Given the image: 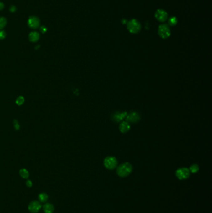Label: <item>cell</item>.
Returning a JSON list of instances; mask_svg holds the SVG:
<instances>
[{
    "mask_svg": "<svg viewBox=\"0 0 212 213\" xmlns=\"http://www.w3.org/2000/svg\"><path fill=\"white\" fill-rule=\"evenodd\" d=\"M132 171V165L129 163H124L117 167L116 173L119 176L122 178H125L129 176L131 173Z\"/></svg>",
    "mask_w": 212,
    "mask_h": 213,
    "instance_id": "obj_1",
    "label": "cell"
},
{
    "mask_svg": "<svg viewBox=\"0 0 212 213\" xmlns=\"http://www.w3.org/2000/svg\"><path fill=\"white\" fill-rule=\"evenodd\" d=\"M127 29L131 33L136 34L140 31L141 26L137 20L132 19L127 23Z\"/></svg>",
    "mask_w": 212,
    "mask_h": 213,
    "instance_id": "obj_2",
    "label": "cell"
},
{
    "mask_svg": "<svg viewBox=\"0 0 212 213\" xmlns=\"http://www.w3.org/2000/svg\"><path fill=\"white\" fill-rule=\"evenodd\" d=\"M117 159L114 157H107L104 160V166L108 170H114L117 167Z\"/></svg>",
    "mask_w": 212,
    "mask_h": 213,
    "instance_id": "obj_3",
    "label": "cell"
},
{
    "mask_svg": "<svg viewBox=\"0 0 212 213\" xmlns=\"http://www.w3.org/2000/svg\"><path fill=\"white\" fill-rule=\"evenodd\" d=\"M158 34L163 39H167L171 34L169 26L166 24H161L158 28Z\"/></svg>",
    "mask_w": 212,
    "mask_h": 213,
    "instance_id": "obj_4",
    "label": "cell"
},
{
    "mask_svg": "<svg viewBox=\"0 0 212 213\" xmlns=\"http://www.w3.org/2000/svg\"><path fill=\"white\" fill-rule=\"evenodd\" d=\"M28 26L33 29H36L41 26V21L38 16H31L28 20Z\"/></svg>",
    "mask_w": 212,
    "mask_h": 213,
    "instance_id": "obj_5",
    "label": "cell"
},
{
    "mask_svg": "<svg viewBox=\"0 0 212 213\" xmlns=\"http://www.w3.org/2000/svg\"><path fill=\"white\" fill-rule=\"evenodd\" d=\"M175 175L180 180H184L189 178L190 175V171L187 168H180L175 172Z\"/></svg>",
    "mask_w": 212,
    "mask_h": 213,
    "instance_id": "obj_6",
    "label": "cell"
},
{
    "mask_svg": "<svg viewBox=\"0 0 212 213\" xmlns=\"http://www.w3.org/2000/svg\"><path fill=\"white\" fill-rule=\"evenodd\" d=\"M125 119L128 123L136 124L141 120V115L138 112H131L129 114L127 115Z\"/></svg>",
    "mask_w": 212,
    "mask_h": 213,
    "instance_id": "obj_7",
    "label": "cell"
},
{
    "mask_svg": "<svg viewBox=\"0 0 212 213\" xmlns=\"http://www.w3.org/2000/svg\"><path fill=\"white\" fill-rule=\"evenodd\" d=\"M156 18L160 22H164L168 19V13L164 9H158L155 13Z\"/></svg>",
    "mask_w": 212,
    "mask_h": 213,
    "instance_id": "obj_8",
    "label": "cell"
},
{
    "mask_svg": "<svg viewBox=\"0 0 212 213\" xmlns=\"http://www.w3.org/2000/svg\"><path fill=\"white\" fill-rule=\"evenodd\" d=\"M41 205L40 202L38 201H33L31 202L28 206L29 211L32 213H38L41 209Z\"/></svg>",
    "mask_w": 212,
    "mask_h": 213,
    "instance_id": "obj_9",
    "label": "cell"
},
{
    "mask_svg": "<svg viewBox=\"0 0 212 213\" xmlns=\"http://www.w3.org/2000/svg\"><path fill=\"white\" fill-rule=\"evenodd\" d=\"M127 114V112H116L113 114L111 119L115 122H120L122 120L125 119Z\"/></svg>",
    "mask_w": 212,
    "mask_h": 213,
    "instance_id": "obj_10",
    "label": "cell"
},
{
    "mask_svg": "<svg viewBox=\"0 0 212 213\" xmlns=\"http://www.w3.org/2000/svg\"><path fill=\"white\" fill-rule=\"evenodd\" d=\"M40 39V34L37 31H32L29 35V40L32 43H36Z\"/></svg>",
    "mask_w": 212,
    "mask_h": 213,
    "instance_id": "obj_11",
    "label": "cell"
},
{
    "mask_svg": "<svg viewBox=\"0 0 212 213\" xmlns=\"http://www.w3.org/2000/svg\"><path fill=\"white\" fill-rule=\"evenodd\" d=\"M131 128V126L129 123H128L127 121L125 122H123L120 124V126H119V129L120 131L122 133H126L129 131Z\"/></svg>",
    "mask_w": 212,
    "mask_h": 213,
    "instance_id": "obj_12",
    "label": "cell"
},
{
    "mask_svg": "<svg viewBox=\"0 0 212 213\" xmlns=\"http://www.w3.org/2000/svg\"><path fill=\"white\" fill-rule=\"evenodd\" d=\"M43 210L45 213H53L54 211V206L50 203H45L43 206Z\"/></svg>",
    "mask_w": 212,
    "mask_h": 213,
    "instance_id": "obj_13",
    "label": "cell"
},
{
    "mask_svg": "<svg viewBox=\"0 0 212 213\" xmlns=\"http://www.w3.org/2000/svg\"><path fill=\"white\" fill-rule=\"evenodd\" d=\"M19 174L24 179H28L29 176V173L26 169H21L19 171Z\"/></svg>",
    "mask_w": 212,
    "mask_h": 213,
    "instance_id": "obj_14",
    "label": "cell"
},
{
    "mask_svg": "<svg viewBox=\"0 0 212 213\" xmlns=\"http://www.w3.org/2000/svg\"><path fill=\"white\" fill-rule=\"evenodd\" d=\"M7 24V19L5 17L0 16V30L4 29Z\"/></svg>",
    "mask_w": 212,
    "mask_h": 213,
    "instance_id": "obj_15",
    "label": "cell"
},
{
    "mask_svg": "<svg viewBox=\"0 0 212 213\" xmlns=\"http://www.w3.org/2000/svg\"><path fill=\"white\" fill-rule=\"evenodd\" d=\"M38 198H39V201L41 202L45 203L48 200V195L46 193H40L39 194Z\"/></svg>",
    "mask_w": 212,
    "mask_h": 213,
    "instance_id": "obj_16",
    "label": "cell"
},
{
    "mask_svg": "<svg viewBox=\"0 0 212 213\" xmlns=\"http://www.w3.org/2000/svg\"><path fill=\"white\" fill-rule=\"evenodd\" d=\"M189 170L192 173H195L198 172L199 170V167L197 164H193V165H192L190 166Z\"/></svg>",
    "mask_w": 212,
    "mask_h": 213,
    "instance_id": "obj_17",
    "label": "cell"
},
{
    "mask_svg": "<svg viewBox=\"0 0 212 213\" xmlns=\"http://www.w3.org/2000/svg\"><path fill=\"white\" fill-rule=\"evenodd\" d=\"M177 23V19L175 16L170 17L169 19V24L170 26H175Z\"/></svg>",
    "mask_w": 212,
    "mask_h": 213,
    "instance_id": "obj_18",
    "label": "cell"
},
{
    "mask_svg": "<svg viewBox=\"0 0 212 213\" xmlns=\"http://www.w3.org/2000/svg\"><path fill=\"white\" fill-rule=\"evenodd\" d=\"M24 102V98L23 96H19L17 98L16 103L18 105H22Z\"/></svg>",
    "mask_w": 212,
    "mask_h": 213,
    "instance_id": "obj_19",
    "label": "cell"
},
{
    "mask_svg": "<svg viewBox=\"0 0 212 213\" xmlns=\"http://www.w3.org/2000/svg\"><path fill=\"white\" fill-rule=\"evenodd\" d=\"M6 36V33L3 30H0V40H4Z\"/></svg>",
    "mask_w": 212,
    "mask_h": 213,
    "instance_id": "obj_20",
    "label": "cell"
},
{
    "mask_svg": "<svg viewBox=\"0 0 212 213\" xmlns=\"http://www.w3.org/2000/svg\"><path fill=\"white\" fill-rule=\"evenodd\" d=\"M40 31L43 33V34H44V33H45L46 32H47V28L45 26H40Z\"/></svg>",
    "mask_w": 212,
    "mask_h": 213,
    "instance_id": "obj_21",
    "label": "cell"
},
{
    "mask_svg": "<svg viewBox=\"0 0 212 213\" xmlns=\"http://www.w3.org/2000/svg\"><path fill=\"white\" fill-rule=\"evenodd\" d=\"M16 9H17L16 6H15L14 5H12L9 8V11L11 12V13H14V12H15L16 11Z\"/></svg>",
    "mask_w": 212,
    "mask_h": 213,
    "instance_id": "obj_22",
    "label": "cell"
},
{
    "mask_svg": "<svg viewBox=\"0 0 212 213\" xmlns=\"http://www.w3.org/2000/svg\"><path fill=\"white\" fill-rule=\"evenodd\" d=\"M14 128H15L16 130H18L19 129V125L18 124L17 120H14Z\"/></svg>",
    "mask_w": 212,
    "mask_h": 213,
    "instance_id": "obj_23",
    "label": "cell"
},
{
    "mask_svg": "<svg viewBox=\"0 0 212 213\" xmlns=\"http://www.w3.org/2000/svg\"><path fill=\"white\" fill-rule=\"evenodd\" d=\"M26 185H27V186L28 187H31L32 186H33V183H32V181H31V180H28L27 181H26Z\"/></svg>",
    "mask_w": 212,
    "mask_h": 213,
    "instance_id": "obj_24",
    "label": "cell"
},
{
    "mask_svg": "<svg viewBox=\"0 0 212 213\" xmlns=\"http://www.w3.org/2000/svg\"><path fill=\"white\" fill-rule=\"evenodd\" d=\"M4 8V4L3 2L0 1V11L3 10Z\"/></svg>",
    "mask_w": 212,
    "mask_h": 213,
    "instance_id": "obj_25",
    "label": "cell"
}]
</instances>
